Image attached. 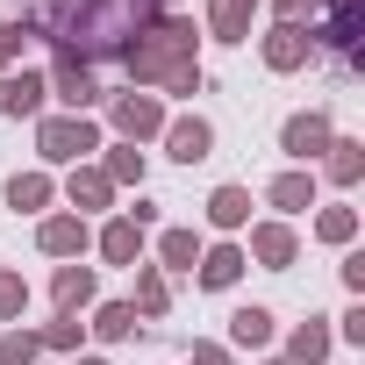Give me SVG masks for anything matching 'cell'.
Instances as JSON below:
<instances>
[{
  "mask_svg": "<svg viewBox=\"0 0 365 365\" xmlns=\"http://www.w3.org/2000/svg\"><path fill=\"white\" fill-rule=\"evenodd\" d=\"M93 336H108V344H122V336H136V308H129V301H108V308L93 315Z\"/></svg>",
  "mask_w": 365,
  "mask_h": 365,
  "instance_id": "484cf974",
  "label": "cell"
},
{
  "mask_svg": "<svg viewBox=\"0 0 365 365\" xmlns=\"http://www.w3.org/2000/svg\"><path fill=\"white\" fill-rule=\"evenodd\" d=\"M143 8H150V15H172V0H143Z\"/></svg>",
  "mask_w": 365,
  "mask_h": 365,
  "instance_id": "e575fe53",
  "label": "cell"
},
{
  "mask_svg": "<svg viewBox=\"0 0 365 365\" xmlns=\"http://www.w3.org/2000/svg\"><path fill=\"white\" fill-rule=\"evenodd\" d=\"M122 65L136 86H158V93H201V29L187 15H150L129 43H122Z\"/></svg>",
  "mask_w": 365,
  "mask_h": 365,
  "instance_id": "6da1fadb",
  "label": "cell"
},
{
  "mask_svg": "<svg viewBox=\"0 0 365 365\" xmlns=\"http://www.w3.org/2000/svg\"><path fill=\"white\" fill-rule=\"evenodd\" d=\"M322 358H329V329L322 322H301L287 336V365H322Z\"/></svg>",
  "mask_w": 365,
  "mask_h": 365,
  "instance_id": "603a6c76",
  "label": "cell"
},
{
  "mask_svg": "<svg viewBox=\"0 0 365 365\" xmlns=\"http://www.w3.org/2000/svg\"><path fill=\"white\" fill-rule=\"evenodd\" d=\"M79 365H108V358H79Z\"/></svg>",
  "mask_w": 365,
  "mask_h": 365,
  "instance_id": "d590c367",
  "label": "cell"
},
{
  "mask_svg": "<svg viewBox=\"0 0 365 365\" xmlns=\"http://www.w3.org/2000/svg\"><path fill=\"white\" fill-rule=\"evenodd\" d=\"M208 222H215V230H244V222H251V194H244V187H215V194H208Z\"/></svg>",
  "mask_w": 365,
  "mask_h": 365,
  "instance_id": "ffe728a7",
  "label": "cell"
},
{
  "mask_svg": "<svg viewBox=\"0 0 365 365\" xmlns=\"http://www.w3.org/2000/svg\"><path fill=\"white\" fill-rule=\"evenodd\" d=\"M358 29H365V0H329L322 43H329V51H358Z\"/></svg>",
  "mask_w": 365,
  "mask_h": 365,
  "instance_id": "8fae6325",
  "label": "cell"
},
{
  "mask_svg": "<svg viewBox=\"0 0 365 365\" xmlns=\"http://www.w3.org/2000/svg\"><path fill=\"white\" fill-rule=\"evenodd\" d=\"M272 15H279V22H301V15H308V0H272Z\"/></svg>",
  "mask_w": 365,
  "mask_h": 365,
  "instance_id": "836d02e7",
  "label": "cell"
},
{
  "mask_svg": "<svg viewBox=\"0 0 365 365\" xmlns=\"http://www.w3.org/2000/svg\"><path fill=\"white\" fill-rule=\"evenodd\" d=\"M36 358H43L36 329H8V336H0V365H36Z\"/></svg>",
  "mask_w": 365,
  "mask_h": 365,
  "instance_id": "4316f807",
  "label": "cell"
},
{
  "mask_svg": "<svg viewBox=\"0 0 365 365\" xmlns=\"http://www.w3.org/2000/svg\"><path fill=\"white\" fill-rule=\"evenodd\" d=\"M158 258H165L172 272H194V265H201V237H194V230H165V237H158Z\"/></svg>",
  "mask_w": 365,
  "mask_h": 365,
  "instance_id": "cb8c5ba5",
  "label": "cell"
},
{
  "mask_svg": "<svg viewBox=\"0 0 365 365\" xmlns=\"http://www.w3.org/2000/svg\"><path fill=\"white\" fill-rule=\"evenodd\" d=\"M315 237H322V244H351V237H358V215H351V208H322V215H315Z\"/></svg>",
  "mask_w": 365,
  "mask_h": 365,
  "instance_id": "83f0119b",
  "label": "cell"
},
{
  "mask_svg": "<svg viewBox=\"0 0 365 365\" xmlns=\"http://www.w3.org/2000/svg\"><path fill=\"white\" fill-rule=\"evenodd\" d=\"M51 301H58L65 315H79V308L93 301V272H86L79 258H72V265H58V279H51Z\"/></svg>",
  "mask_w": 365,
  "mask_h": 365,
  "instance_id": "9a60e30c",
  "label": "cell"
},
{
  "mask_svg": "<svg viewBox=\"0 0 365 365\" xmlns=\"http://www.w3.org/2000/svg\"><path fill=\"white\" fill-rule=\"evenodd\" d=\"M244 265H251V258H244L237 244H215V251H201V287H237Z\"/></svg>",
  "mask_w": 365,
  "mask_h": 365,
  "instance_id": "ac0fdd59",
  "label": "cell"
},
{
  "mask_svg": "<svg viewBox=\"0 0 365 365\" xmlns=\"http://www.w3.org/2000/svg\"><path fill=\"white\" fill-rule=\"evenodd\" d=\"M322 172L336 179V187H358V172H365V143H351V136H329V150H322Z\"/></svg>",
  "mask_w": 365,
  "mask_h": 365,
  "instance_id": "e0dca14e",
  "label": "cell"
},
{
  "mask_svg": "<svg viewBox=\"0 0 365 365\" xmlns=\"http://www.w3.org/2000/svg\"><path fill=\"white\" fill-rule=\"evenodd\" d=\"M36 29H22V22H0V65H8V58H22V43H29Z\"/></svg>",
  "mask_w": 365,
  "mask_h": 365,
  "instance_id": "4dcf8cb0",
  "label": "cell"
},
{
  "mask_svg": "<svg viewBox=\"0 0 365 365\" xmlns=\"http://www.w3.org/2000/svg\"><path fill=\"white\" fill-rule=\"evenodd\" d=\"M51 172H15L8 179V208H22V215H36V208H51Z\"/></svg>",
  "mask_w": 365,
  "mask_h": 365,
  "instance_id": "d6986e66",
  "label": "cell"
},
{
  "mask_svg": "<svg viewBox=\"0 0 365 365\" xmlns=\"http://www.w3.org/2000/svg\"><path fill=\"white\" fill-rule=\"evenodd\" d=\"M43 72H15V79H0V115H43Z\"/></svg>",
  "mask_w": 365,
  "mask_h": 365,
  "instance_id": "30bf717a",
  "label": "cell"
},
{
  "mask_svg": "<svg viewBox=\"0 0 365 365\" xmlns=\"http://www.w3.org/2000/svg\"><path fill=\"white\" fill-rule=\"evenodd\" d=\"M194 365H230V351L222 344H194Z\"/></svg>",
  "mask_w": 365,
  "mask_h": 365,
  "instance_id": "d6a6232c",
  "label": "cell"
},
{
  "mask_svg": "<svg viewBox=\"0 0 365 365\" xmlns=\"http://www.w3.org/2000/svg\"><path fill=\"white\" fill-rule=\"evenodd\" d=\"M265 365H287V358H265Z\"/></svg>",
  "mask_w": 365,
  "mask_h": 365,
  "instance_id": "8d00e7d4",
  "label": "cell"
},
{
  "mask_svg": "<svg viewBox=\"0 0 365 365\" xmlns=\"http://www.w3.org/2000/svg\"><path fill=\"white\" fill-rule=\"evenodd\" d=\"M136 315H165L172 308V287H165V265H136Z\"/></svg>",
  "mask_w": 365,
  "mask_h": 365,
  "instance_id": "44dd1931",
  "label": "cell"
},
{
  "mask_svg": "<svg viewBox=\"0 0 365 365\" xmlns=\"http://www.w3.org/2000/svg\"><path fill=\"white\" fill-rule=\"evenodd\" d=\"M308 51H315V36H308L301 22H279V29L265 36V65H272V72H301Z\"/></svg>",
  "mask_w": 365,
  "mask_h": 365,
  "instance_id": "8992f818",
  "label": "cell"
},
{
  "mask_svg": "<svg viewBox=\"0 0 365 365\" xmlns=\"http://www.w3.org/2000/svg\"><path fill=\"white\" fill-rule=\"evenodd\" d=\"M251 15H258V0H208V36L215 43H244Z\"/></svg>",
  "mask_w": 365,
  "mask_h": 365,
  "instance_id": "9c48e42d",
  "label": "cell"
},
{
  "mask_svg": "<svg viewBox=\"0 0 365 365\" xmlns=\"http://www.w3.org/2000/svg\"><path fill=\"white\" fill-rule=\"evenodd\" d=\"M165 150H172L179 165H201V158L215 150V129H208L201 115H179V122H165Z\"/></svg>",
  "mask_w": 365,
  "mask_h": 365,
  "instance_id": "5b68a950",
  "label": "cell"
},
{
  "mask_svg": "<svg viewBox=\"0 0 365 365\" xmlns=\"http://www.w3.org/2000/svg\"><path fill=\"white\" fill-rule=\"evenodd\" d=\"M108 122H115L129 143L165 136V101H158V93H115V101H108Z\"/></svg>",
  "mask_w": 365,
  "mask_h": 365,
  "instance_id": "3957f363",
  "label": "cell"
},
{
  "mask_svg": "<svg viewBox=\"0 0 365 365\" xmlns=\"http://www.w3.org/2000/svg\"><path fill=\"white\" fill-rule=\"evenodd\" d=\"M36 336H43V351H72V344L86 336V322H79V315H58V322H51V329H36Z\"/></svg>",
  "mask_w": 365,
  "mask_h": 365,
  "instance_id": "f546056e",
  "label": "cell"
},
{
  "mask_svg": "<svg viewBox=\"0 0 365 365\" xmlns=\"http://www.w3.org/2000/svg\"><path fill=\"white\" fill-rule=\"evenodd\" d=\"M101 258H108V265H143V230H136L129 215H115V222L101 230Z\"/></svg>",
  "mask_w": 365,
  "mask_h": 365,
  "instance_id": "4fadbf2b",
  "label": "cell"
},
{
  "mask_svg": "<svg viewBox=\"0 0 365 365\" xmlns=\"http://www.w3.org/2000/svg\"><path fill=\"white\" fill-rule=\"evenodd\" d=\"M265 201H272L279 215H308V208H315V179H308V172H279L272 187H265Z\"/></svg>",
  "mask_w": 365,
  "mask_h": 365,
  "instance_id": "5bb4252c",
  "label": "cell"
},
{
  "mask_svg": "<svg viewBox=\"0 0 365 365\" xmlns=\"http://www.w3.org/2000/svg\"><path fill=\"white\" fill-rule=\"evenodd\" d=\"M65 194H72V208H108V201H115V187H108V172H101V165H72Z\"/></svg>",
  "mask_w": 365,
  "mask_h": 365,
  "instance_id": "2e32d148",
  "label": "cell"
},
{
  "mask_svg": "<svg viewBox=\"0 0 365 365\" xmlns=\"http://www.w3.org/2000/svg\"><path fill=\"white\" fill-rule=\"evenodd\" d=\"M279 143H287V158H301V165H308V158H322V150H329V115H322V108L294 115V122L279 129Z\"/></svg>",
  "mask_w": 365,
  "mask_h": 365,
  "instance_id": "277c9868",
  "label": "cell"
},
{
  "mask_svg": "<svg viewBox=\"0 0 365 365\" xmlns=\"http://www.w3.org/2000/svg\"><path fill=\"white\" fill-rule=\"evenodd\" d=\"M251 258H258V265H272V272H287V265L301 258V244H294V230H287V222H258V230H251Z\"/></svg>",
  "mask_w": 365,
  "mask_h": 365,
  "instance_id": "ba28073f",
  "label": "cell"
},
{
  "mask_svg": "<svg viewBox=\"0 0 365 365\" xmlns=\"http://www.w3.org/2000/svg\"><path fill=\"white\" fill-rule=\"evenodd\" d=\"M51 86H58V101H65L72 115H86V108L101 101V86H93V72H86L79 58H65V51H58V72H51Z\"/></svg>",
  "mask_w": 365,
  "mask_h": 365,
  "instance_id": "52a82bcc",
  "label": "cell"
},
{
  "mask_svg": "<svg viewBox=\"0 0 365 365\" xmlns=\"http://www.w3.org/2000/svg\"><path fill=\"white\" fill-rule=\"evenodd\" d=\"M22 308H29V279L22 272H0V322H15Z\"/></svg>",
  "mask_w": 365,
  "mask_h": 365,
  "instance_id": "f1b7e54d",
  "label": "cell"
},
{
  "mask_svg": "<svg viewBox=\"0 0 365 365\" xmlns=\"http://www.w3.org/2000/svg\"><path fill=\"white\" fill-rule=\"evenodd\" d=\"M36 244H43L51 258H79V251H86L93 237H86V222H79V215H51V222L36 230Z\"/></svg>",
  "mask_w": 365,
  "mask_h": 365,
  "instance_id": "7c38bea8",
  "label": "cell"
},
{
  "mask_svg": "<svg viewBox=\"0 0 365 365\" xmlns=\"http://www.w3.org/2000/svg\"><path fill=\"white\" fill-rule=\"evenodd\" d=\"M36 150H43V165H86L101 150V129L86 115H43L36 122Z\"/></svg>",
  "mask_w": 365,
  "mask_h": 365,
  "instance_id": "7a4b0ae2",
  "label": "cell"
},
{
  "mask_svg": "<svg viewBox=\"0 0 365 365\" xmlns=\"http://www.w3.org/2000/svg\"><path fill=\"white\" fill-rule=\"evenodd\" d=\"M101 172H108V187H143V150H136V143H122V150H108V158H101Z\"/></svg>",
  "mask_w": 365,
  "mask_h": 365,
  "instance_id": "d4e9b609",
  "label": "cell"
},
{
  "mask_svg": "<svg viewBox=\"0 0 365 365\" xmlns=\"http://www.w3.org/2000/svg\"><path fill=\"white\" fill-rule=\"evenodd\" d=\"M230 344H244V351H258V344H272V308H237L230 315Z\"/></svg>",
  "mask_w": 365,
  "mask_h": 365,
  "instance_id": "7402d4cb",
  "label": "cell"
},
{
  "mask_svg": "<svg viewBox=\"0 0 365 365\" xmlns=\"http://www.w3.org/2000/svg\"><path fill=\"white\" fill-rule=\"evenodd\" d=\"M344 287H351V294H365V251H351V258H344Z\"/></svg>",
  "mask_w": 365,
  "mask_h": 365,
  "instance_id": "1f68e13d",
  "label": "cell"
}]
</instances>
